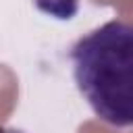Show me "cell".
<instances>
[{"mask_svg": "<svg viewBox=\"0 0 133 133\" xmlns=\"http://www.w3.org/2000/svg\"><path fill=\"white\" fill-rule=\"evenodd\" d=\"M73 77L94 112L114 127H129L133 29L125 21H108L79 37L71 50Z\"/></svg>", "mask_w": 133, "mask_h": 133, "instance_id": "6da1fadb", "label": "cell"}, {"mask_svg": "<svg viewBox=\"0 0 133 133\" xmlns=\"http://www.w3.org/2000/svg\"><path fill=\"white\" fill-rule=\"evenodd\" d=\"M0 133H25V131H21V129H15V127H10V129H2Z\"/></svg>", "mask_w": 133, "mask_h": 133, "instance_id": "7a4b0ae2", "label": "cell"}]
</instances>
